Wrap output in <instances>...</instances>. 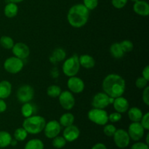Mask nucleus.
<instances>
[{
	"mask_svg": "<svg viewBox=\"0 0 149 149\" xmlns=\"http://www.w3.org/2000/svg\"><path fill=\"white\" fill-rule=\"evenodd\" d=\"M80 135V130L77 126L71 125L66 127L63 132V137L65 139L67 142H74L77 141Z\"/></svg>",
	"mask_w": 149,
	"mask_h": 149,
	"instance_id": "obj_15",
	"label": "nucleus"
},
{
	"mask_svg": "<svg viewBox=\"0 0 149 149\" xmlns=\"http://www.w3.org/2000/svg\"><path fill=\"white\" fill-rule=\"evenodd\" d=\"M112 105H113L115 111L120 113H126L130 108L129 101L123 96H120V97L114 98Z\"/></svg>",
	"mask_w": 149,
	"mask_h": 149,
	"instance_id": "obj_16",
	"label": "nucleus"
},
{
	"mask_svg": "<svg viewBox=\"0 0 149 149\" xmlns=\"http://www.w3.org/2000/svg\"><path fill=\"white\" fill-rule=\"evenodd\" d=\"M15 42L13 38L9 36H2L0 38V45L6 49H12Z\"/></svg>",
	"mask_w": 149,
	"mask_h": 149,
	"instance_id": "obj_30",
	"label": "nucleus"
},
{
	"mask_svg": "<svg viewBox=\"0 0 149 149\" xmlns=\"http://www.w3.org/2000/svg\"><path fill=\"white\" fill-rule=\"evenodd\" d=\"M116 127L113 124H106L103 126V133L108 137H113L115 132L116 131Z\"/></svg>",
	"mask_w": 149,
	"mask_h": 149,
	"instance_id": "obj_33",
	"label": "nucleus"
},
{
	"mask_svg": "<svg viewBox=\"0 0 149 149\" xmlns=\"http://www.w3.org/2000/svg\"><path fill=\"white\" fill-rule=\"evenodd\" d=\"M12 52L15 57L20 58L21 60H25L30 55V49L26 44L23 42H17L14 44Z\"/></svg>",
	"mask_w": 149,
	"mask_h": 149,
	"instance_id": "obj_14",
	"label": "nucleus"
},
{
	"mask_svg": "<svg viewBox=\"0 0 149 149\" xmlns=\"http://www.w3.org/2000/svg\"><path fill=\"white\" fill-rule=\"evenodd\" d=\"M28 135H29V133L22 127L17 128L15 130L13 136H14V139L16 140L17 142H19V141H24L27 138Z\"/></svg>",
	"mask_w": 149,
	"mask_h": 149,
	"instance_id": "obj_29",
	"label": "nucleus"
},
{
	"mask_svg": "<svg viewBox=\"0 0 149 149\" xmlns=\"http://www.w3.org/2000/svg\"><path fill=\"white\" fill-rule=\"evenodd\" d=\"M122 119V113L119 112H113V113L109 114V122H111V123H116L121 121Z\"/></svg>",
	"mask_w": 149,
	"mask_h": 149,
	"instance_id": "obj_36",
	"label": "nucleus"
},
{
	"mask_svg": "<svg viewBox=\"0 0 149 149\" xmlns=\"http://www.w3.org/2000/svg\"><path fill=\"white\" fill-rule=\"evenodd\" d=\"M67 87L68 90L73 94H79L84 90L85 84L81 78L74 76V77H69L67 81Z\"/></svg>",
	"mask_w": 149,
	"mask_h": 149,
	"instance_id": "obj_12",
	"label": "nucleus"
},
{
	"mask_svg": "<svg viewBox=\"0 0 149 149\" xmlns=\"http://www.w3.org/2000/svg\"><path fill=\"white\" fill-rule=\"evenodd\" d=\"M80 67L79 55L77 54H74L64 61L62 65V70L65 76L71 77L77 75Z\"/></svg>",
	"mask_w": 149,
	"mask_h": 149,
	"instance_id": "obj_4",
	"label": "nucleus"
},
{
	"mask_svg": "<svg viewBox=\"0 0 149 149\" xmlns=\"http://www.w3.org/2000/svg\"><path fill=\"white\" fill-rule=\"evenodd\" d=\"M110 53L111 56L115 59H120L123 58L125 52L121 47L120 43L114 42L110 47Z\"/></svg>",
	"mask_w": 149,
	"mask_h": 149,
	"instance_id": "obj_25",
	"label": "nucleus"
},
{
	"mask_svg": "<svg viewBox=\"0 0 149 149\" xmlns=\"http://www.w3.org/2000/svg\"><path fill=\"white\" fill-rule=\"evenodd\" d=\"M17 141H16V140H12V141H11V143H10V145L11 146H16L17 145Z\"/></svg>",
	"mask_w": 149,
	"mask_h": 149,
	"instance_id": "obj_45",
	"label": "nucleus"
},
{
	"mask_svg": "<svg viewBox=\"0 0 149 149\" xmlns=\"http://www.w3.org/2000/svg\"><path fill=\"white\" fill-rule=\"evenodd\" d=\"M7 109V106L4 99H0V113H4Z\"/></svg>",
	"mask_w": 149,
	"mask_h": 149,
	"instance_id": "obj_42",
	"label": "nucleus"
},
{
	"mask_svg": "<svg viewBox=\"0 0 149 149\" xmlns=\"http://www.w3.org/2000/svg\"><path fill=\"white\" fill-rule=\"evenodd\" d=\"M148 80L146 79L143 77H138L136 80H135V86L137 88L141 89V90H143L145 87L148 86Z\"/></svg>",
	"mask_w": 149,
	"mask_h": 149,
	"instance_id": "obj_35",
	"label": "nucleus"
},
{
	"mask_svg": "<svg viewBox=\"0 0 149 149\" xmlns=\"http://www.w3.org/2000/svg\"><path fill=\"white\" fill-rule=\"evenodd\" d=\"M145 129L143 127L140 122H132L128 127V135L130 140L134 141H139L143 138L145 135Z\"/></svg>",
	"mask_w": 149,
	"mask_h": 149,
	"instance_id": "obj_10",
	"label": "nucleus"
},
{
	"mask_svg": "<svg viewBox=\"0 0 149 149\" xmlns=\"http://www.w3.org/2000/svg\"><path fill=\"white\" fill-rule=\"evenodd\" d=\"M120 45L122 50L124 51L125 53H129V52H132V51L133 50L134 45L130 40L125 39V40L122 41V42H120Z\"/></svg>",
	"mask_w": 149,
	"mask_h": 149,
	"instance_id": "obj_32",
	"label": "nucleus"
},
{
	"mask_svg": "<svg viewBox=\"0 0 149 149\" xmlns=\"http://www.w3.org/2000/svg\"><path fill=\"white\" fill-rule=\"evenodd\" d=\"M23 67H24L23 60L15 56L7 58L4 63V70L11 74H18L23 70Z\"/></svg>",
	"mask_w": 149,
	"mask_h": 149,
	"instance_id": "obj_6",
	"label": "nucleus"
},
{
	"mask_svg": "<svg viewBox=\"0 0 149 149\" xmlns=\"http://www.w3.org/2000/svg\"><path fill=\"white\" fill-rule=\"evenodd\" d=\"M130 1H133V2H134V3H135V2H136V1H138V0H130Z\"/></svg>",
	"mask_w": 149,
	"mask_h": 149,
	"instance_id": "obj_47",
	"label": "nucleus"
},
{
	"mask_svg": "<svg viewBox=\"0 0 149 149\" xmlns=\"http://www.w3.org/2000/svg\"><path fill=\"white\" fill-rule=\"evenodd\" d=\"M18 13V7L17 4L13 2H9L4 8V14L8 18H13L16 17Z\"/></svg>",
	"mask_w": 149,
	"mask_h": 149,
	"instance_id": "obj_22",
	"label": "nucleus"
},
{
	"mask_svg": "<svg viewBox=\"0 0 149 149\" xmlns=\"http://www.w3.org/2000/svg\"><path fill=\"white\" fill-rule=\"evenodd\" d=\"M128 117L132 122H140L143 113L141 109L138 107L129 108L127 110Z\"/></svg>",
	"mask_w": 149,
	"mask_h": 149,
	"instance_id": "obj_21",
	"label": "nucleus"
},
{
	"mask_svg": "<svg viewBox=\"0 0 149 149\" xmlns=\"http://www.w3.org/2000/svg\"><path fill=\"white\" fill-rule=\"evenodd\" d=\"M90 17V10L83 4H77L69 9L67 20L72 27L79 29L87 24Z\"/></svg>",
	"mask_w": 149,
	"mask_h": 149,
	"instance_id": "obj_2",
	"label": "nucleus"
},
{
	"mask_svg": "<svg viewBox=\"0 0 149 149\" xmlns=\"http://www.w3.org/2000/svg\"><path fill=\"white\" fill-rule=\"evenodd\" d=\"M133 10L137 15L147 17L149 15V4L144 0H138L134 3Z\"/></svg>",
	"mask_w": 149,
	"mask_h": 149,
	"instance_id": "obj_17",
	"label": "nucleus"
},
{
	"mask_svg": "<svg viewBox=\"0 0 149 149\" xmlns=\"http://www.w3.org/2000/svg\"><path fill=\"white\" fill-rule=\"evenodd\" d=\"M142 77L149 81V65H146V67H144L142 71Z\"/></svg>",
	"mask_w": 149,
	"mask_h": 149,
	"instance_id": "obj_41",
	"label": "nucleus"
},
{
	"mask_svg": "<svg viewBox=\"0 0 149 149\" xmlns=\"http://www.w3.org/2000/svg\"><path fill=\"white\" fill-rule=\"evenodd\" d=\"M87 117L90 122L100 126H104L109 122V113L104 109L93 108L88 111Z\"/></svg>",
	"mask_w": 149,
	"mask_h": 149,
	"instance_id": "obj_5",
	"label": "nucleus"
},
{
	"mask_svg": "<svg viewBox=\"0 0 149 149\" xmlns=\"http://www.w3.org/2000/svg\"><path fill=\"white\" fill-rule=\"evenodd\" d=\"M61 92H62V90L61 87L56 84L49 86L47 89V95L52 98H56V97H59Z\"/></svg>",
	"mask_w": 149,
	"mask_h": 149,
	"instance_id": "obj_28",
	"label": "nucleus"
},
{
	"mask_svg": "<svg viewBox=\"0 0 149 149\" xmlns=\"http://www.w3.org/2000/svg\"><path fill=\"white\" fill-rule=\"evenodd\" d=\"M61 125H60L59 122L56 120H51L49 122H46L45 128H44V132L45 136L49 139H52L56 136L59 135L61 132Z\"/></svg>",
	"mask_w": 149,
	"mask_h": 149,
	"instance_id": "obj_11",
	"label": "nucleus"
},
{
	"mask_svg": "<svg viewBox=\"0 0 149 149\" xmlns=\"http://www.w3.org/2000/svg\"><path fill=\"white\" fill-rule=\"evenodd\" d=\"M10 2H13V3H15V4H17V3H20L22 1H23L24 0H8Z\"/></svg>",
	"mask_w": 149,
	"mask_h": 149,
	"instance_id": "obj_44",
	"label": "nucleus"
},
{
	"mask_svg": "<svg viewBox=\"0 0 149 149\" xmlns=\"http://www.w3.org/2000/svg\"><path fill=\"white\" fill-rule=\"evenodd\" d=\"M58 101L61 107L66 111H71L73 109L76 103L74 94L69 90H64L61 92L58 97Z\"/></svg>",
	"mask_w": 149,
	"mask_h": 149,
	"instance_id": "obj_9",
	"label": "nucleus"
},
{
	"mask_svg": "<svg viewBox=\"0 0 149 149\" xmlns=\"http://www.w3.org/2000/svg\"><path fill=\"white\" fill-rule=\"evenodd\" d=\"M13 90L12 84L7 80H2L0 81V99L8 98Z\"/></svg>",
	"mask_w": 149,
	"mask_h": 149,
	"instance_id": "obj_19",
	"label": "nucleus"
},
{
	"mask_svg": "<svg viewBox=\"0 0 149 149\" xmlns=\"http://www.w3.org/2000/svg\"><path fill=\"white\" fill-rule=\"evenodd\" d=\"M148 137H149V134L148 133V134H147V135H146V143L148 144V143H149V141H148Z\"/></svg>",
	"mask_w": 149,
	"mask_h": 149,
	"instance_id": "obj_46",
	"label": "nucleus"
},
{
	"mask_svg": "<svg viewBox=\"0 0 149 149\" xmlns=\"http://www.w3.org/2000/svg\"><path fill=\"white\" fill-rule=\"evenodd\" d=\"M67 141H65V138L63 136H56L55 138H52V146L55 148L61 149L63 148L65 145H66Z\"/></svg>",
	"mask_w": 149,
	"mask_h": 149,
	"instance_id": "obj_31",
	"label": "nucleus"
},
{
	"mask_svg": "<svg viewBox=\"0 0 149 149\" xmlns=\"http://www.w3.org/2000/svg\"><path fill=\"white\" fill-rule=\"evenodd\" d=\"M79 61L80 66H82L86 69H91L95 65V60L92 55L88 54H84L79 56Z\"/></svg>",
	"mask_w": 149,
	"mask_h": 149,
	"instance_id": "obj_18",
	"label": "nucleus"
},
{
	"mask_svg": "<svg viewBox=\"0 0 149 149\" xmlns=\"http://www.w3.org/2000/svg\"><path fill=\"white\" fill-rule=\"evenodd\" d=\"M91 103L93 108L105 109L110 105V97L104 92L97 93L93 96Z\"/></svg>",
	"mask_w": 149,
	"mask_h": 149,
	"instance_id": "obj_13",
	"label": "nucleus"
},
{
	"mask_svg": "<svg viewBox=\"0 0 149 149\" xmlns=\"http://www.w3.org/2000/svg\"><path fill=\"white\" fill-rule=\"evenodd\" d=\"M66 58V52L64 49L61 47H58L54 49L52 55L49 58V61L52 63H55L56 62H61L64 61Z\"/></svg>",
	"mask_w": 149,
	"mask_h": 149,
	"instance_id": "obj_20",
	"label": "nucleus"
},
{
	"mask_svg": "<svg viewBox=\"0 0 149 149\" xmlns=\"http://www.w3.org/2000/svg\"><path fill=\"white\" fill-rule=\"evenodd\" d=\"M131 149H149L148 145L146 143L136 141L131 147Z\"/></svg>",
	"mask_w": 149,
	"mask_h": 149,
	"instance_id": "obj_40",
	"label": "nucleus"
},
{
	"mask_svg": "<svg viewBox=\"0 0 149 149\" xmlns=\"http://www.w3.org/2000/svg\"><path fill=\"white\" fill-rule=\"evenodd\" d=\"M16 96L20 103H29L34 97V89L29 84H23L17 89Z\"/></svg>",
	"mask_w": 149,
	"mask_h": 149,
	"instance_id": "obj_7",
	"label": "nucleus"
},
{
	"mask_svg": "<svg viewBox=\"0 0 149 149\" xmlns=\"http://www.w3.org/2000/svg\"><path fill=\"white\" fill-rule=\"evenodd\" d=\"M113 142L116 147L124 149L129 146L130 143V138L128 135L127 131L124 129H118L113 135Z\"/></svg>",
	"mask_w": 149,
	"mask_h": 149,
	"instance_id": "obj_8",
	"label": "nucleus"
},
{
	"mask_svg": "<svg viewBox=\"0 0 149 149\" xmlns=\"http://www.w3.org/2000/svg\"><path fill=\"white\" fill-rule=\"evenodd\" d=\"M13 137L7 131H0V148H7L10 146Z\"/></svg>",
	"mask_w": 149,
	"mask_h": 149,
	"instance_id": "obj_26",
	"label": "nucleus"
},
{
	"mask_svg": "<svg viewBox=\"0 0 149 149\" xmlns=\"http://www.w3.org/2000/svg\"><path fill=\"white\" fill-rule=\"evenodd\" d=\"M128 0H111V4L116 9H122L127 4Z\"/></svg>",
	"mask_w": 149,
	"mask_h": 149,
	"instance_id": "obj_38",
	"label": "nucleus"
},
{
	"mask_svg": "<svg viewBox=\"0 0 149 149\" xmlns=\"http://www.w3.org/2000/svg\"><path fill=\"white\" fill-rule=\"evenodd\" d=\"M21 114L24 118H28L29 116H31L35 114L36 113V107L34 105L31 103L30 102L26 103H23L20 109Z\"/></svg>",
	"mask_w": 149,
	"mask_h": 149,
	"instance_id": "obj_23",
	"label": "nucleus"
},
{
	"mask_svg": "<svg viewBox=\"0 0 149 149\" xmlns=\"http://www.w3.org/2000/svg\"><path fill=\"white\" fill-rule=\"evenodd\" d=\"M74 120H75V117H74V114L70 112H67V113H64L63 114L61 115L58 122L61 127H66L70 125H74Z\"/></svg>",
	"mask_w": 149,
	"mask_h": 149,
	"instance_id": "obj_24",
	"label": "nucleus"
},
{
	"mask_svg": "<svg viewBox=\"0 0 149 149\" xmlns=\"http://www.w3.org/2000/svg\"><path fill=\"white\" fill-rule=\"evenodd\" d=\"M91 149H107V147L104 143H97L95 144Z\"/></svg>",
	"mask_w": 149,
	"mask_h": 149,
	"instance_id": "obj_43",
	"label": "nucleus"
},
{
	"mask_svg": "<svg viewBox=\"0 0 149 149\" xmlns=\"http://www.w3.org/2000/svg\"><path fill=\"white\" fill-rule=\"evenodd\" d=\"M45 125L46 120L43 116L34 114L28 118H25L22 127L29 134L37 135L43 132Z\"/></svg>",
	"mask_w": 149,
	"mask_h": 149,
	"instance_id": "obj_3",
	"label": "nucleus"
},
{
	"mask_svg": "<svg viewBox=\"0 0 149 149\" xmlns=\"http://www.w3.org/2000/svg\"><path fill=\"white\" fill-rule=\"evenodd\" d=\"M45 145L42 140L39 138H33L28 141L25 145L24 149H44Z\"/></svg>",
	"mask_w": 149,
	"mask_h": 149,
	"instance_id": "obj_27",
	"label": "nucleus"
},
{
	"mask_svg": "<svg viewBox=\"0 0 149 149\" xmlns=\"http://www.w3.org/2000/svg\"><path fill=\"white\" fill-rule=\"evenodd\" d=\"M102 89L109 97L116 98L122 96L125 93L126 90V81L119 74H110L103 80Z\"/></svg>",
	"mask_w": 149,
	"mask_h": 149,
	"instance_id": "obj_1",
	"label": "nucleus"
},
{
	"mask_svg": "<svg viewBox=\"0 0 149 149\" xmlns=\"http://www.w3.org/2000/svg\"><path fill=\"white\" fill-rule=\"evenodd\" d=\"M83 4L89 10H93L98 5V0H83Z\"/></svg>",
	"mask_w": 149,
	"mask_h": 149,
	"instance_id": "obj_34",
	"label": "nucleus"
},
{
	"mask_svg": "<svg viewBox=\"0 0 149 149\" xmlns=\"http://www.w3.org/2000/svg\"><path fill=\"white\" fill-rule=\"evenodd\" d=\"M142 100L146 106H149V87L147 86L143 89L142 93Z\"/></svg>",
	"mask_w": 149,
	"mask_h": 149,
	"instance_id": "obj_39",
	"label": "nucleus"
},
{
	"mask_svg": "<svg viewBox=\"0 0 149 149\" xmlns=\"http://www.w3.org/2000/svg\"><path fill=\"white\" fill-rule=\"evenodd\" d=\"M140 123L142 125L143 127L145 129V130H149V113L146 112L143 115L142 118H141Z\"/></svg>",
	"mask_w": 149,
	"mask_h": 149,
	"instance_id": "obj_37",
	"label": "nucleus"
}]
</instances>
